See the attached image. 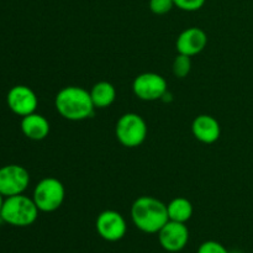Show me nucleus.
I'll use <instances>...</instances> for the list:
<instances>
[{
  "instance_id": "nucleus-1",
  "label": "nucleus",
  "mask_w": 253,
  "mask_h": 253,
  "mask_svg": "<svg viewBox=\"0 0 253 253\" xmlns=\"http://www.w3.org/2000/svg\"><path fill=\"white\" fill-rule=\"evenodd\" d=\"M54 106L62 118L71 121H82L91 118L95 109L90 91L76 85L61 89L54 99Z\"/></svg>"
},
{
  "instance_id": "nucleus-2",
  "label": "nucleus",
  "mask_w": 253,
  "mask_h": 253,
  "mask_svg": "<svg viewBox=\"0 0 253 253\" xmlns=\"http://www.w3.org/2000/svg\"><path fill=\"white\" fill-rule=\"evenodd\" d=\"M131 219L135 226L145 234H158L169 221L167 205L153 197H140L131 207Z\"/></svg>"
},
{
  "instance_id": "nucleus-3",
  "label": "nucleus",
  "mask_w": 253,
  "mask_h": 253,
  "mask_svg": "<svg viewBox=\"0 0 253 253\" xmlns=\"http://www.w3.org/2000/svg\"><path fill=\"white\" fill-rule=\"evenodd\" d=\"M39 211L32 198L19 194L5 198L0 216L5 224L15 227H26L36 221Z\"/></svg>"
},
{
  "instance_id": "nucleus-4",
  "label": "nucleus",
  "mask_w": 253,
  "mask_h": 253,
  "mask_svg": "<svg viewBox=\"0 0 253 253\" xmlns=\"http://www.w3.org/2000/svg\"><path fill=\"white\" fill-rule=\"evenodd\" d=\"M66 197L63 183L53 177H47L40 180L34 189L35 204L42 212H53L61 208Z\"/></svg>"
},
{
  "instance_id": "nucleus-5",
  "label": "nucleus",
  "mask_w": 253,
  "mask_h": 253,
  "mask_svg": "<svg viewBox=\"0 0 253 253\" xmlns=\"http://www.w3.org/2000/svg\"><path fill=\"white\" fill-rule=\"evenodd\" d=\"M115 133L121 145L128 148H135L145 142L147 137V125L142 116L138 114H124L116 123Z\"/></svg>"
},
{
  "instance_id": "nucleus-6",
  "label": "nucleus",
  "mask_w": 253,
  "mask_h": 253,
  "mask_svg": "<svg viewBox=\"0 0 253 253\" xmlns=\"http://www.w3.org/2000/svg\"><path fill=\"white\" fill-rule=\"evenodd\" d=\"M30 184L26 168L19 165H7L0 168V193L5 198L24 194Z\"/></svg>"
},
{
  "instance_id": "nucleus-7",
  "label": "nucleus",
  "mask_w": 253,
  "mask_h": 253,
  "mask_svg": "<svg viewBox=\"0 0 253 253\" xmlns=\"http://www.w3.org/2000/svg\"><path fill=\"white\" fill-rule=\"evenodd\" d=\"M132 90L141 100L155 101L162 99L167 93V81L161 74L147 72L136 77Z\"/></svg>"
},
{
  "instance_id": "nucleus-8",
  "label": "nucleus",
  "mask_w": 253,
  "mask_h": 253,
  "mask_svg": "<svg viewBox=\"0 0 253 253\" xmlns=\"http://www.w3.org/2000/svg\"><path fill=\"white\" fill-rule=\"evenodd\" d=\"M95 227L99 236L109 242L120 241L127 231L125 219L115 210H105L100 212L96 217Z\"/></svg>"
},
{
  "instance_id": "nucleus-9",
  "label": "nucleus",
  "mask_w": 253,
  "mask_h": 253,
  "mask_svg": "<svg viewBox=\"0 0 253 253\" xmlns=\"http://www.w3.org/2000/svg\"><path fill=\"white\" fill-rule=\"evenodd\" d=\"M6 103L12 113L24 118L30 114L36 113L39 99L36 93L30 86L15 85L7 93Z\"/></svg>"
},
{
  "instance_id": "nucleus-10",
  "label": "nucleus",
  "mask_w": 253,
  "mask_h": 253,
  "mask_svg": "<svg viewBox=\"0 0 253 253\" xmlns=\"http://www.w3.org/2000/svg\"><path fill=\"white\" fill-rule=\"evenodd\" d=\"M158 240L162 249L167 252H180L189 241V230L183 222L169 220L158 231Z\"/></svg>"
},
{
  "instance_id": "nucleus-11",
  "label": "nucleus",
  "mask_w": 253,
  "mask_h": 253,
  "mask_svg": "<svg viewBox=\"0 0 253 253\" xmlns=\"http://www.w3.org/2000/svg\"><path fill=\"white\" fill-rule=\"evenodd\" d=\"M207 44L208 36L204 30L199 27H189L178 36L175 47L178 53L193 57L204 51Z\"/></svg>"
},
{
  "instance_id": "nucleus-12",
  "label": "nucleus",
  "mask_w": 253,
  "mask_h": 253,
  "mask_svg": "<svg viewBox=\"0 0 253 253\" xmlns=\"http://www.w3.org/2000/svg\"><path fill=\"white\" fill-rule=\"evenodd\" d=\"M192 132L198 141L210 145L219 140L221 128L219 121L214 116L199 115L193 121Z\"/></svg>"
},
{
  "instance_id": "nucleus-13",
  "label": "nucleus",
  "mask_w": 253,
  "mask_h": 253,
  "mask_svg": "<svg viewBox=\"0 0 253 253\" xmlns=\"http://www.w3.org/2000/svg\"><path fill=\"white\" fill-rule=\"evenodd\" d=\"M49 123L43 115L32 113L26 115L21 120V131L27 138L34 141H41L48 136Z\"/></svg>"
},
{
  "instance_id": "nucleus-14",
  "label": "nucleus",
  "mask_w": 253,
  "mask_h": 253,
  "mask_svg": "<svg viewBox=\"0 0 253 253\" xmlns=\"http://www.w3.org/2000/svg\"><path fill=\"white\" fill-rule=\"evenodd\" d=\"M90 96L95 108H109L116 99V89L109 82H99L91 88Z\"/></svg>"
},
{
  "instance_id": "nucleus-15",
  "label": "nucleus",
  "mask_w": 253,
  "mask_h": 253,
  "mask_svg": "<svg viewBox=\"0 0 253 253\" xmlns=\"http://www.w3.org/2000/svg\"><path fill=\"white\" fill-rule=\"evenodd\" d=\"M167 211L169 220L185 224L193 215V205L185 198H175L167 205Z\"/></svg>"
},
{
  "instance_id": "nucleus-16",
  "label": "nucleus",
  "mask_w": 253,
  "mask_h": 253,
  "mask_svg": "<svg viewBox=\"0 0 253 253\" xmlns=\"http://www.w3.org/2000/svg\"><path fill=\"white\" fill-rule=\"evenodd\" d=\"M192 69V59L185 54H178L173 61L172 71L177 78H185Z\"/></svg>"
},
{
  "instance_id": "nucleus-17",
  "label": "nucleus",
  "mask_w": 253,
  "mask_h": 253,
  "mask_svg": "<svg viewBox=\"0 0 253 253\" xmlns=\"http://www.w3.org/2000/svg\"><path fill=\"white\" fill-rule=\"evenodd\" d=\"M174 6L173 0H150V9L156 15H165Z\"/></svg>"
},
{
  "instance_id": "nucleus-18",
  "label": "nucleus",
  "mask_w": 253,
  "mask_h": 253,
  "mask_svg": "<svg viewBox=\"0 0 253 253\" xmlns=\"http://www.w3.org/2000/svg\"><path fill=\"white\" fill-rule=\"evenodd\" d=\"M197 253H230V252L227 251V249L224 246V245H221L220 242L210 240V241L203 242V244L199 246V249H198Z\"/></svg>"
},
{
  "instance_id": "nucleus-19",
  "label": "nucleus",
  "mask_w": 253,
  "mask_h": 253,
  "mask_svg": "<svg viewBox=\"0 0 253 253\" xmlns=\"http://www.w3.org/2000/svg\"><path fill=\"white\" fill-rule=\"evenodd\" d=\"M174 6L184 11H197L204 6L207 0H173Z\"/></svg>"
},
{
  "instance_id": "nucleus-20",
  "label": "nucleus",
  "mask_w": 253,
  "mask_h": 253,
  "mask_svg": "<svg viewBox=\"0 0 253 253\" xmlns=\"http://www.w3.org/2000/svg\"><path fill=\"white\" fill-rule=\"evenodd\" d=\"M4 200H5V197L1 194V193H0V211H1V208H2V204H4Z\"/></svg>"
}]
</instances>
